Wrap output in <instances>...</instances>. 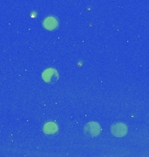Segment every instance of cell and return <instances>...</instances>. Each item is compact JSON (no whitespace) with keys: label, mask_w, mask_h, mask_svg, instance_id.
<instances>
[{"label":"cell","mask_w":149,"mask_h":157,"mask_svg":"<svg viewBox=\"0 0 149 157\" xmlns=\"http://www.w3.org/2000/svg\"><path fill=\"white\" fill-rule=\"evenodd\" d=\"M85 135H87L89 137H96L100 134L101 132V128L99 123L95 121H89L84 126L83 129Z\"/></svg>","instance_id":"cell-1"},{"label":"cell","mask_w":149,"mask_h":157,"mask_svg":"<svg viewBox=\"0 0 149 157\" xmlns=\"http://www.w3.org/2000/svg\"><path fill=\"white\" fill-rule=\"evenodd\" d=\"M44 131L45 134H48V135L55 134L56 132L58 131V126L54 122H47L44 125Z\"/></svg>","instance_id":"cell-5"},{"label":"cell","mask_w":149,"mask_h":157,"mask_svg":"<svg viewBox=\"0 0 149 157\" xmlns=\"http://www.w3.org/2000/svg\"><path fill=\"white\" fill-rule=\"evenodd\" d=\"M43 25H44V28L47 29V30H54L58 27L59 22H58V19L56 17H47L44 20Z\"/></svg>","instance_id":"cell-4"},{"label":"cell","mask_w":149,"mask_h":157,"mask_svg":"<svg viewBox=\"0 0 149 157\" xmlns=\"http://www.w3.org/2000/svg\"><path fill=\"white\" fill-rule=\"evenodd\" d=\"M42 78L47 83H54L59 79V73L53 68H48L42 73Z\"/></svg>","instance_id":"cell-3"},{"label":"cell","mask_w":149,"mask_h":157,"mask_svg":"<svg viewBox=\"0 0 149 157\" xmlns=\"http://www.w3.org/2000/svg\"><path fill=\"white\" fill-rule=\"evenodd\" d=\"M111 133L115 137H123L127 134V127L122 122H116L111 126Z\"/></svg>","instance_id":"cell-2"}]
</instances>
